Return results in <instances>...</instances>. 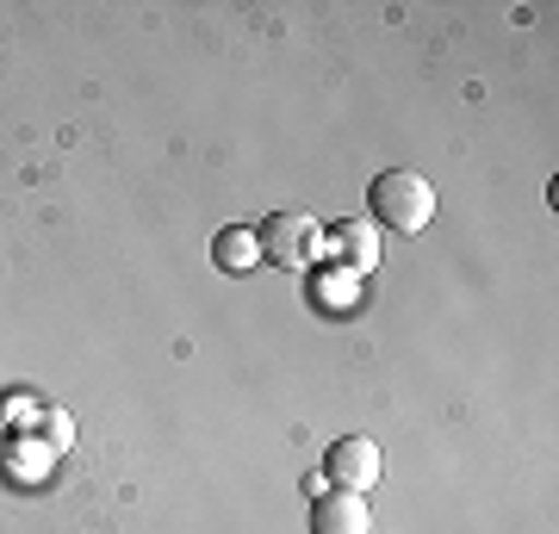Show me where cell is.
I'll return each instance as SVG.
<instances>
[{"label":"cell","instance_id":"obj_1","mask_svg":"<svg viewBox=\"0 0 559 534\" xmlns=\"http://www.w3.org/2000/svg\"><path fill=\"white\" fill-rule=\"evenodd\" d=\"M367 205H373V224H380V230L417 237V230H429V218H436V187L423 175H411V168H385V175L367 187Z\"/></svg>","mask_w":559,"mask_h":534},{"label":"cell","instance_id":"obj_2","mask_svg":"<svg viewBox=\"0 0 559 534\" xmlns=\"http://www.w3.org/2000/svg\"><path fill=\"white\" fill-rule=\"evenodd\" d=\"M255 242H261V261H274L280 274H305L323 256V230L311 212H274V218H261Z\"/></svg>","mask_w":559,"mask_h":534},{"label":"cell","instance_id":"obj_3","mask_svg":"<svg viewBox=\"0 0 559 534\" xmlns=\"http://www.w3.org/2000/svg\"><path fill=\"white\" fill-rule=\"evenodd\" d=\"M380 441L373 436H336L330 441V454H323V478L336 485V491H373L380 485Z\"/></svg>","mask_w":559,"mask_h":534},{"label":"cell","instance_id":"obj_4","mask_svg":"<svg viewBox=\"0 0 559 534\" xmlns=\"http://www.w3.org/2000/svg\"><path fill=\"white\" fill-rule=\"evenodd\" d=\"M305 534H373L367 497L360 491H318L311 497V515H305Z\"/></svg>","mask_w":559,"mask_h":534},{"label":"cell","instance_id":"obj_5","mask_svg":"<svg viewBox=\"0 0 559 534\" xmlns=\"http://www.w3.org/2000/svg\"><path fill=\"white\" fill-rule=\"evenodd\" d=\"M212 261H218L224 274H249V268L261 261L255 230H249V224H224L218 237H212Z\"/></svg>","mask_w":559,"mask_h":534},{"label":"cell","instance_id":"obj_6","mask_svg":"<svg viewBox=\"0 0 559 534\" xmlns=\"http://www.w3.org/2000/svg\"><path fill=\"white\" fill-rule=\"evenodd\" d=\"M330 237H336L342 261H355V274H373V268H380V237H373V224L348 218V224H336Z\"/></svg>","mask_w":559,"mask_h":534},{"label":"cell","instance_id":"obj_7","mask_svg":"<svg viewBox=\"0 0 559 534\" xmlns=\"http://www.w3.org/2000/svg\"><path fill=\"white\" fill-rule=\"evenodd\" d=\"M38 441L50 448V454H69V441H75V423H69V411H44V416H38Z\"/></svg>","mask_w":559,"mask_h":534},{"label":"cell","instance_id":"obj_8","mask_svg":"<svg viewBox=\"0 0 559 534\" xmlns=\"http://www.w3.org/2000/svg\"><path fill=\"white\" fill-rule=\"evenodd\" d=\"M0 454H7V429H0Z\"/></svg>","mask_w":559,"mask_h":534}]
</instances>
